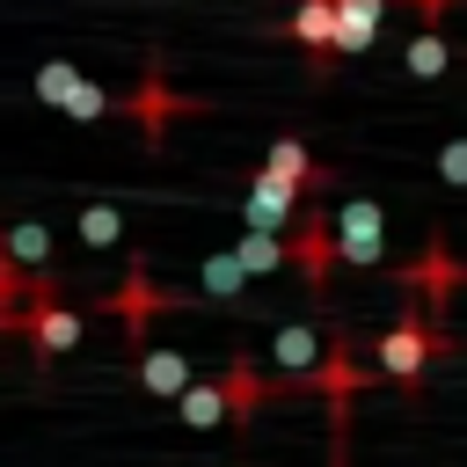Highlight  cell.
Segmentation results:
<instances>
[{
	"label": "cell",
	"mask_w": 467,
	"mask_h": 467,
	"mask_svg": "<svg viewBox=\"0 0 467 467\" xmlns=\"http://www.w3.org/2000/svg\"><path fill=\"white\" fill-rule=\"evenodd\" d=\"M372 379H379V365H365L358 343H350V328H336V336H328V358H321V372H314L306 394H321L328 409H350V394H365Z\"/></svg>",
	"instance_id": "9c48e42d"
},
{
	"label": "cell",
	"mask_w": 467,
	"mask_h": 467,
	"mask_svg": "<svg viewBox=\"0 0 467 467\" xmlns=\"http://www.w3.org/2000/svg\"><path fill=\"white\" fill-rule=\"evenodd\" d=\"M234 255H241L248 277H277V270L292 263V241H277V234H248V226H241V234H234Z\"/></svg>",
	"instance_id": "2e32d148"
},
{
	"label": "cell",
	"mask_w": 467,
	"mask_h": 467,
	"mask_svg": "<svg viewBox=\"0 0 467 467\" xmlns=\"http://www.w3.org/2000/svg\"><path fill=\"white\" fill-rule=\"evenodd\" d=\"M292 263H299L306 292H328V277H336V263H343L336 212H321V204H299V226H292Z\"/></svg>",
	"instance_id": "8992f818"
},
{
	"label": "cell",
	"mask_w": 467,
	"mask_h": 467,
	"mask_svg": "<svg viewBox=\"0 0 467 467\" xmlns=\"http://www.w3.org/2000/svg\"><path fill=\"white\" fill-rule=\"evenodd\" d=\"M321 358H328V336H314L306 321H285V328L270 336L277 394H306V387H314V372H321Z\"/></svg>",
	"instance_id": "ba28073f"
},
{
	"label": "cell",
	"mask_w": 467,
	"mask_h": 467,
	"mask_svg": "<svg viewBox=\"0 0 467 467\" xmlns=\"http://www.w3.org/2000/svg\"><path fill=\"white\" fill-rule=\"evenodd\" d=\"M270 394H277V379H263L248 358H226L212 379H197V387L175 401V416H182L190 431H212V423H234V431H241Z\"/></svg>",
	"instance_id": "6da1fadb"
},
{
	"label": "cell",
	"mask_w": 467,
	"mask_h": 467,
	"mask_svg": "<svg viewBox=\"0 0 467 467\" xmlns=\"http://www.w3.org/2000/svg\"><path fill=\"white\" fill-rule=\"evenodd\" d=\"M263 175L270 182H285L292 197H314V190H328V168L299 146V139H270V153H263Z\"/></svg>",
	"instance_id": "4fadbf2b"
},
{
	"label": "cell",
	"mask_w": 467,
	"mask_h": 467,
	"mask_svg": "<svg viewBox=\"0 0 467 467\" xmlns=\"http://www.w3.org/2000/svg\"><path fill=\"white\" fill-rule=\"evenodd\" d=\"M401 66L416 73V80H438L452 58H445V29H409V44H401Z\"/></svg>",
	"instance_id": "d6986e66"
},
{
	"label": "cell",
	"mask_w": 467,
	"mask_h": 467,
	"mask_svg": "<svg viewBox=\"0 0 467 467\" xmlns=\"http://www.w3.org/2000/svg\"><path fill=\"white\" fill-rule=\"evenodd\" d=\"M387 277H394V292H401L409 306H423L431 321H445V299H452V292H467V263L452 255V241H445V234H431V241H423L409 263H394Z\"/></svg>",
	"instance_id": "7a4b0ae2"
},
{
	"label": "cell",
	"mask_w": 467,
	"mask_h": 467,
	"mask_svg": "<svg viewBox=\"0 0 467 467\" xmlns=\"http://www.w3.org/2000/svg\"><path fill=\"white\" fill-rule=\"evenodd\" d=\"M0 328H7V336H22V343L36 350V365H51V358L80 350V328H88V314H80V306H66L51 277H36V299H29L22 314H7Z\"/></svg>",
	"instance_id": "3957f363"
},
{
	"label": "cell",
	"mask_w": 467,
	"mask_h": 467,
	"mask_svg": "<svg viewBox=\"0 0 467 467\" xmlns=\"http://www.w3.org/2000/svg\"><path fill=\"white\" fill-rule=\"evenodd\" d=\"M343 431H350V409H328V467H350V445H343Z\"/></svg>",
	"instance_id": "cb8c5ba5"
},
{
	"label": "cell",
	"mask_w": 467,
	"mask_h": 467,
	"mask_svg": "<svg viewBox=\"0 0 467 467\" xmlns=\"http://www.w3.org/2000/svg\"><path fill=\"white\" fill-rule=\"evenodd\" d=\"M292 204H299V197H292L285 182H270L263 168L241 182V226H248V234H277V241H292V226H299Z\"/></svg>",
	"instance_id": "30bf717a"
},
{
	"label": "cell",
	"mask_w": 467,
	"mask_h": 467,
	"mask_svg": "<svg viewBox=\"0 0 467 467\" xmlns=\"http://www.w3.org/2000/svg\"><path fill=\"white\" fill-rule=\"evenodd\" d=\"M44 255H51V226H36V219H22V226L7 234V263H15V270H36Z\"/></svg>",
	"instance_id": "44dd1931"
},
{
	"label": "cell",
	"mask_w": 467,
	"mask_h": 467,
	"mask_svg": "<svg viewBox=\"0 0 467 467\" xmlns=\"http://www.w3.org/2000/svg\"><path fill=\"white\" fill-rule=\"evenodd\" d=\"M394 0H343V22H336V58H358L372 36H379V15Z\"/></svg>",
	"instance_id": "9a60e30c"
},
{
	"label": "cell",
	"mask_w": 467,
	"mask_h": 467,
	"mask_svg": "<svg viewBox=\"0 0 467 467\" xmlns=\"http://www.w3.org/2000/svg\"><path fill=\"white\" fill-rule=\"evenodd\" d=\"M139 387L161 394V401H182V394L197 387V372H190L182 350H139Z\"/></svg>",
	"instance_id": "5bb4252c"
},
{
	"label": "cell",
	"mask_w": 467,
	"mask_h": 467,
	"mask_svg": "<svg viewBox=\"0 0 467 467\" xmlns=\"http://www.w3.org/2000/svg\"><path fill=\"white\" fill-rule=\"evenodd\" d=\"M66 117H73V124H102V117H109V88H95V80H88V88H80V102H73Z\"/></svg>",
	"instance_id": "7402d4cb"
},
{
	"label": "cell",
	"mask_w": 467,
	"mask_h": 467,
	"mask_svg": "<svg viewBox=\"0 0 467 467\" xmlns=\"http://www.w3.org/2000/svg\"><path fill=\"white\" fill-rule=\"evenodd\" d=\"M336 241H343V263L350 270H379L387 263V219L372 197H343L336 204Z\"/></svg>",
	"instance_id": "52a82bcc"
},
{
	"label": "cell",
	"mask_w": 467,
	"mask_h": 467,
	"mask_svg": "<svg viewBox=\"0 0 467 467\" xmlns=\"http://www.w3.org/2000/svg\"><path fill=\"white\" fill-rule=\"evenodd\" d=\"M73 234H80L88 248H117V241H124V212H117V204H80Z\"/></svg>",
	"instance_id": "ffe728a7"
},
{
	"label": "cell",
	"mask_w": 467,
	"mask_h": 467,
	"mask_svg": "<svg viewBox=\"0 0 467 467\" xmlns=\"http://www.w3.org/2000/svg\"><path fill=\"white\" fill-rule=\"evenodd\" d=\"M336 22H343V0H292V15H285V36L314 58V73L336 66Z\"/></svg>",
	"instance_id": "7c38bea8"
},
{
	"label": "cell",
	"mask_w": 467,
	"mask_h": 467,
	"mask_svg": "<svg viewBox=\"0 0 467 467\" xmlns=\"http://www.w3.org/2000/svg\"><path fill=\"white\" fill-rule=\"evenodd\" d=\"M117 109H124V117H139V139H146V146H161L168 117H197L204 102H197V95H175V88H168V66H161V58H146L139 88H131V95H124Z\"/></svg>",
	"instance_id": "5b68a950"
},
{
	"label": "cell",
	"mask_w": 467,
	"mask_h": 467,
	"mask_svg": "<svg viewBox=\"0 0 467 467\" xmlns=\"http://www.w3.org/2000/svg\"><path fill=\"white\" fill-rule=\"evenodd\" d=\"M197 285H204L212 299H241L255 277L241 270V255H234V248H219V255H204V263H197Z\"/></svg>",
	"instance_id": "ac0fdd59"
},
{
	"label": "cell",
	"mask_w": 467,
	"mask_h": 467,
	"mask_svg": "<svg viewBox=\"0 0 467 467\" xmlns=\"http://www.w3.org/2000/svg\"><path fill=\"white\" fill-rule=\"evenodd\" d=\"M102 306H109V314L124 321V336H131V350H153V343H146V321H153V314H168V306H175V292H153V277H146V263H131V270H124V292H109Z\"/></svg>",
	"instance_id": "8fae6325"
},
{
	"label": "cell",
	"mask_w": 467,
	"mask_h": 467,
	"mask_svg": "<svg viewBox=\"0 0 467 467\" xmlns=\"http://www.w3.org/2000/svg\"><path fill=\"white\" fill-rule=\"evenodd\" d=\"M438 175H445L452 190H467V139H445V146H438Z\"/></svg>",
	"instance_id": "603a6c76"
},
{
	"label": "cell",
	"mask_w": 467,
	"mask_h": 467,
	"mask_svg": "<svg viewBox=\"0 0 467 467\" xmlns=\"http://www.w3.org/2000/svg\"><path fill=\"white\" fill-rule=\"evenodd\" d=\"M445 350V321H431L423 306H401V321L372 343V365H379V379H394V387H416L423 372H431V358Z\"/></svg>",
	"instance_id": "277c9868"
},
{
	"label": "cell",
	"mask_w": 467,
	"mask_h": 467,
	"mask_svg": "<svg viewBox=\"0 0 467 467\" xmlns=\"http://www.w3.org/2000/svg\"><path fill=\"white\" fill-rule=\"evenodd\" d=\"M80 88H88V80H80V66H73V58H44V66H36V102H51L58 117L80 102Z\"/></svg>",
	"instance_id": "e0dca14e"
}]
</instances>
